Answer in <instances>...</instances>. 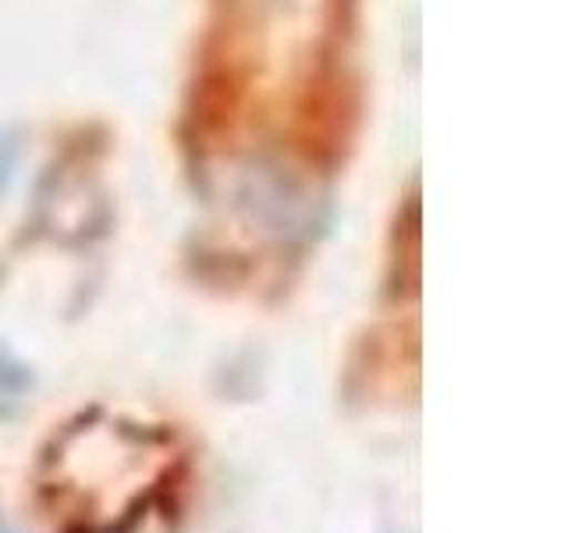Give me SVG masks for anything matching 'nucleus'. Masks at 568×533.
Segmentation results:
<instances>
[]
</instances>
